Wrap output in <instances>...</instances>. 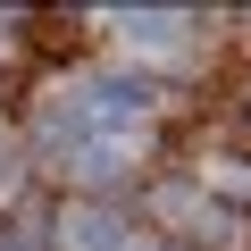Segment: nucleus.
Segmentation results:
<instances>
[{
  "mask_svg": "<svg viewBox=\"0 0 251 251\" xmlns=\"http://www.w3.org/2000/svg\"><path fill=\"white\" fill-rule=\"evenodd\" d=\"M151 251H176V243H151Z\"/></svg>",
  "mask_w": 251,
  "mask_h": 251,
  "instance_id": "20e7f679",
  "label": "nucleus"
},
{
  "mask_svg": "<svg viewBox=\"0 0 251 251\" xmlns=\"http://www.w3.org/2000/svg\"><path fill=\"white\" fill-rule=\"evenodd\" d=\"M126 25H134V34H143V42H168V50H176V42H184V34H193V25H184V17H151V9H134V17H126Z\"/></svg>",
  "mask_w": 251,
  "mask_h": 251,
  "instance_id": "7ed1b4c3",
  "label": "nucleus"
},
{
  "mask_svg": "<svg viewBox=\"0 0 251 251\" xmlns=\"http://www.w3.org/2000/svg\"><path fill=\"white\" fill-rule=\"evenodd\" d=\"M67 234H75V251H126V218H109V209H75Z\"/></svg>",
  "mask_w": 251,
  "mask_h": 251,
  "instance_id": "f03ea898",
  "label": "nucleus"
},
{
  "mask_svg": "<svg viewBox=\"0 0 251 251\" xmlns=\"http://www.w3.org/2000/svg\"><path fill=\"white\" fill-rule=\"evenodd\" d=\"M67 100H75V109H84V117L100 126V134L117 143L126 126H134V117L151 109V84H143V75H92V84H75Z\"/></svg>",
  "mask_w": 251,
  "mask_h": 251,
  "instance_id": "f257e3e1",
  "label": "nucleus"
}]
</instances>
